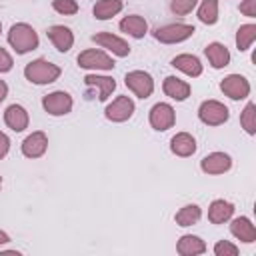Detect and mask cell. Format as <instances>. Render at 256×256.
I'll return each mask as SVG.
<instances>
[{
  "label": "cell",
  "instance_id": "6da1fadb",
  "mask_svg": "<svg viewBox=\"0 0 256 256\" xmlns=\"http://www.w3.org/2000/svg\"><path fill=\"white\" fill-rule=\"evenodd\" d=\"M8 44L14 48L16 54H26L30 50H36L40 40H38L36 30L30 24L18 22V24H12V28L8 32Z\"/></svg>",
  "mask_w": 256,
  "mask_h": 256
},
{
  "label": "cell",
  "instance_id": "7a4b0ae2",
  "mask_svg": "<svg viewBox=\"0 0 256 256\" xmlns=\"http://www.w3.org/2000/svg\"><path fill=\"white\" fill-rule=\"evenodd\" d=\"M60 74H62L60 66L52 64V62H48V60H44V58L32 60V62H28V64L24 66V76H26V80L32 82V84H38V86L56 82V80L60 78Z\"/></svg>",
  "mask_w": 256,
  "mask_h": 256
},
{
  "label": "cell",
  "instance_id": "3957f363",
  "mask_svg": "<svg viewBox=\"0 0 256 256\" xmlns=\"http://www.w3.org/2000/svg\"><path fill=\"white\" fill-rule=\"evenodd\" d=\"M196 32V28L192 24H184V22H174V24H166L154 30V38L162 44H178L188 40L192 34Z\"/></svg>",
  "mask_w": 256,
  "mask_h": 256
},
{
  "label": "cell",
  "instance_id": "277c9868",
  "mask_svg": "<svg viewBox=\"0 0 256 256\" xmlns=\"http://www.w3.org/2000/svg\"><path fill=\"white\" fill-rule=\"evenodd\" d=\"M198 118L206 126H220L230 118V110L218 100H204L198 108Z\"/></svg>",
  "mask_w": 256,
  "mask_h": 256
},
{
  "label": "cell",
  "instance_id": "5b68a950",
  "mask_svg": "<svg viewBox=\"0 0 256 256\" xmlns=\"http://www.w3.org/2000/svg\"><path fill=\"white\" fill-rule=\"evenodd\" d=\"M124 84L128 86V90L134 92V96H138L142 100L150 98L152 92H154V80L144 70H132V72H128L124 76Z\"/></svg>",
  "mask_w": 256,
  "mask_h": 256
},
{
  "label": "cell",
  "instance_id": "8992f818",
  "mask_svg": "<svg viewBox=\"0 0 256 256\" xmlns=\"http://www.w3.org/2000/svg\"><path fill=\"white\" fill-rule=\"evenodd\" d=\"M76 62H78L80 68H86V70H112L116 66L114 60L106 52L94 50V48H88V50L80 52Z\"/></svg>",
  "mask_w": 256,
  "mask_h": 256
},
{
  "label": "cell",
  "instance_id": "52a82bcc",
  "mask_svg": "<svg viewBox=\"0 0 256 256\" xmlns=\"http://www.w3.org/2000/svg\"><path fill=\"white\" fill-rule=\"evenodd\" d=\"M148 120H150V126L158 132H164L168 128L174 126L176 122V112L174 108L168 104V102H156L152 108H150V114H148Z\"/></svg>",
  "mask_w": 256,
  "mask_h": 256
},
{
  "label": "cell",
  "instance_id": "ba28073f",
  "mask_svg": "<svg viewBox=\"0 0 256 256\" xmlns=\"http://www.w3.org/2000/svg\"><path fill=\"white\" fill-rule=\"evenodd\" d=\"M72 96L64 90H56V92H50L42 98V108L50 114V116H64L72 110Z\"/></svg>",
  "mask_w": 256,
  "mask_h": 256
},
{
  "label": "cell",
  "instance_id": "9c48e42d",
  "mask_svg": "<svg viewBox=\"0 0 256 256\" xmlns=\"http://www.w3.org/2000/svg\"><path fill=\"white\" fill-rule=\"evenodd\" d=\"M134 110H136V106L130 96H118L104 108V116L110 122H126L128 118H132Z\"/></svg>",
  "mask_w": 256,
  "mask_h": 256
},
{
  "label": "cell",
  "instance_id": "30bf717a",
  "mask_svg": "<svg viewBox=\"0 0 256 256\" xmlns=\"http://www.w3.org/2000/svg\"><path fill=\"white\" fill-rule=\"evenodd\" d=\"M220 90L230 100H244L250 94V82L242 74H228L220 82Z\"/></svg>",
  "mask_w": 256,
  "mask_h": 256
},
{
  "label": "cell",
  "instance_id": "8fae6325",
  "mask_svg": "<svg viewBox=\"0 0 256 256\" xmlns=\"http://www.w3.org/2000/svg\"><path fill=\"white\" fill-rule=\"evenodd\" d=\"M232 168V158L226 152H210L200 160V170L210 176L224 174Z\"/></svg>",
  "mask_w": 256,
  "mask_h": 256
},
{
  "label": "cell",
  "instance_id": "7c38bea8",
  "mask_svg": "<svg viewBox=\"0 0 256 256\" xmlns=\"http://www.w3.org/2000/svg\"><path fill=\"white\" fill-rule=\"evenodd\" d=\"M92 42H96L98 46L110 50L112 54H116L120 58H124V56L130 54V44L124 38H120V36H116L112 32H98V34L92 36Z\"/></svg>",
  "mask_w": 256,
  "mask_h": 256
},
{
  "label": "cell",
  "instance_id": "4fadbf2b",
  "mask_svg": "<svg viewBox=\"0 0 256 256\" xmlns=\"http://www.w3.org/2000/svg\"><path fill=\"white\" fill-rule=\"evenodd\" d=\"M46 148H48V136L42 130L28 134L22 142V154L26 158H40V156H44Z\"/></svg>",
  "mask_w": 256,
  "mask_h": 256
},
{
  "label": "cell",
  "instance_id": "5bb4252c",
  "mask_svg": "<svg viewBox=\"0 0 256 256\" xmlns=\"http://www.w3.org/2000/svg\"><path fill=\"white\" fill-rule=\"evenodd\" d=\"M46 36L50 38V42L54 44V48L58 52H68L74 44V34L68 26H62V24H54L46 30Z\"/></svg>",
  "mask_w": 256,
  "mask_h": 256
},
{
  "label": "cell",
  "instance_id": "9a60e30c",
  "mask_svg": "<svg viewBox=\"0 0 256 256\" xmlns=\"http://www.w3.org/2000/svg\"><path fill=\"white\" fill-rule=\"evenodd\" d=\"M4 122H6V126H8L10 130L22 132V130L28 128L30 118H28V112H26L24 106H20V104H10V106L4 110Z\"/></svg>",
  "mask_w": 256,
  "mask_h": 256
},
{
  "label": "cell",
  "instance_id": "2e32d148",
  "mask_svg": "<svg viewBox=\"0 0 256 256\" xmlns=\"http://www.w3.org/2000/svg\"><path fill=\"white\" fill-rule=\"evenodd\" d=\"M162 90H164V94L168 98H172L176 102H182V100H186L190 96L192 88H190V84L186 80H180L176 76H166L164 82H162Z\"/></svg>",
  "mask_w": 256,
  "mask_h": 256
},
{
  "label": "cell",
  "instance_id": "e0dca14e",
  "mask_svg": "<svg viewBox=\"0 0 256 256\" xmlns=\"http://www.w3.org/2000/svg\"><path fill=\"white\" fill-rule=\"evenodd\" d=\"M170 150H172V154H176L180 158H188L196 152V140L188 132H178L170 140Z\"/></svg>",
  "mask_w": 256,
  "mask_h": 256
},
{
  "label": "cell",
  "instance_id": "ac0fdd59",
  "mask_svg": "<svg viewBox=\"0 0 256 256\" xmlns=\"http://www.w3.org/2000/svg\"><path fill=\"white\" fill-rule=\"evenodd\" d=\"M230 232L232 236H236L240 242H246V244H252L256 242V228L254 224L250 222V218L246 216H238L230 222Z\"/></svg>",
  "mask_w": 256,
  "mask_h": 256
},
{
  "label": "cell",
  "instance_id": "d6986e66",
  "mask_svg": "<svg viewBox=\"0 0 256 256\" xmlns=\"http://www.w3.org/2000/svg\"><path fill=\"white\" fill-rule=\"evenodd\" d=\"M204 54H206L210 66L216 68V70H220V68L230 64V50L224 44H220V42H210L204 48Z\"/></svg>",
  "mask_w": 256,
  "mask_h": 256
},
{
  "label": "cell",
  "instance_id": "ffe728a7",
  "mask_svg": "<svg viewBox=\"0 0 256 256\" xmlns=\"http://www.w3.org/2000/svg\"><path fill=\"white\" fill-rule=\"evenodd\" d=\"M84 84H86V86H94V88H98V92H100L98 100H100V102H106V100L110 98V94L116 90V80L110 78V76L86 74V76H84Z\"/></svg>",
  "mask_w": 256,
  "mask_h": 256
},
{
  "label": "cell",
  "instance_id": "44dd1931",
  "mask_svg": "<svg viewBox=\"0 0 256 256\" xmlns=\"http://www.w3.org/2000/svg\"><path fill=\"white\" fill-rule=\"evenodd\" d=\"M232 214H234V204L224 200V198L214 200L210 204V208H208V220L212 224H224V222H228L232 218Z\"/></svg>",
  "mask_w": 256,
  "mask_h": 256
},
{
  "label": "cell",
  "instance_id": "7402d4cb",
  "mask_svg": "<svg viewBox=\"0 0 256 256\" xmlns=\"http://www.w3.org/2000/svg\"><path fill=\"white\" fill-rule=\"evenodd\" d=\"M176 252L180 256H198L202 252H206V242L200 236L194 234H184L178 244H176Z\"/></svg>",
  "mask_w": 256,
  "mask_h": 256
},
{
  "label": "cell",
  "instance_id": "603a6c76",
  "mask_svg": "<svg viewBox=\"0 0 256 256\" xmlns=\"http://www.w3.org/2000/svg\"><path fill=\"white\" fill-rule=\"evenodd\" d=\"M172 66L176 70L184 72L186 76H192V78L202 74V64H200L198 56H194V54H178V56H174L172 58Z\"/></svg>",
  "mask_w": 256,
  "mask_h": 256
},
{
  "label": "cell",
  "instance_id": "cb8c5ba5",
  "mask_svg": "<svg viewBox=\"0 0 256 256\" xmlns=\"http://www.w3.org/2000/svg\"><path fill=\"white\" fill-rule=\"evenodd\" d=\"M120 30L132 38H144V34L148 32V22L138 14H130L120 20Z\"/></svg>",
  "mask_w": 256,
  "mask_h": 256
},
{
  "label": "cell",
  "instance_id": "d4e9b609",
  "mask_svg": "<svg viewBox=\"0 0 256 256\" xmlns=\"http://www.w3.org/2000/svg\"><path fill=\"white\" fill-rule=\"evenodd\" d=\"M122 0H98L92 8V14L96 20H108L112 16H116L122 10Z\"/></svg>",
  "mask_w": 256,
  "mask_h": 256
},
{
  "label": "cell",
  "instance_id": "484cf974",
  "mask_svg": "<svg viewBox=\"0 0 256 256\" xmlns=\"http://www.w3.org/2000/svg\"><path fill=\"white\" fill-rule=\"evenodd\" d=\"M200 216H202V210H200L198 204H186V206H182V208L176 212L174 220H176L178 226H184V228H186V226L196 224V222L200 220Z\"/></svg>",
  "mask_w": 256,
  "mask_h": 256
},
{
  "label": "cell",
  "instance_id": "4316f807",
  "mask_svg": "<svg viewBox=\"0 0 256 256\" xmlns=\"http://www.w3.org/2000/svg\"><path fill=\"white\" fill-rule=\"evenodd\" d=\"M256 40V24H242L238 30H236V48L240 52H246L252 42Z\"/></svg>",
  "mask_w": 256,
  "mask_h": 256
},
{
  "label": "cell",
  "instance_id": "83f0119b",
  "mask_svg": "<svg viewBox=\"0 0 256 256\" xmlns=\"http://www.w3.org/2000/svg\"><path fill=\"white\" fill-rule=\"evenodd\" d=\"M198 20L202 24H216L218 22V0H202L198 6Z\"/></svg>",
  "mask_w": 256,
  "mask_h": 256
},
{
  "label": "cell",
  "instance_id": "f1b7e54d",
  "mask_svg": "<svg viewBox=\"0 0 256 256\" xmlns=\"http://www.w3.org/2000/svg\"><path fill=\"white\" fill-rule=\"evenodd\" d=\"M240 126L246 130V134H256V106L254 102H248L246 108L240 112Z\"/></svg>",
  "mask_w": 256,
  "mask_h": 256
},
{
  "label": "cell",
  "instance_id": "f546056e",
  "mask_svg": "<svg viewBox=\"0 0 256 256\" xmlns=\"http://www.w3.org/2000/svg\"><path fill=\"white\" fill-rule=\"evenodd\" d=\"M198 0H170V10L176 16H186L196 8Z\"/></svg>",
  "mask_w": 256,
  "mask_h": 256
},
{
  "label": "cell",
  "instance_id": "4dcf8cb0",
  "mask_svg": "<svg viewBox=\"0 0 256 256\" xmlns=\"http://www.w3.org/2000/svg\"><path fill=\"white\" fill-rule=\"evenodd\" d=\"M52 8H54L58 14L72 16V14L78 12V2H76V0H52Z\"/></svg>",
  "mask_w": 256,
  "mask_h": 256
},
{
  "label": "cell",
  "instance_id": "1f68e13d",
  "mask_svg": "<svg viewBox=\"0 0 256 256\" xmlns=\"http://www.w3.org/2000/svg\"><path fill=\"white\" fill-rule=\"evenodd\" d=\"M214 254L216 256H238V246L228 240H220L214 244Z\"/></svg>",
  "mask_w": 256,
  "mask_h": 256
},
{
  "label": "cell",
  "instance_id": "d6a6232c",
  "mask_svg": "<svg viewBox=\"0 0 256 256\" xmlns=\"http://www.w3.org/2000/svg\"><path fill=\"white\" fill-rule=\"evenodd\" d=\"M12 66H14L12 56L6 52V48H2V46H0V72H10V70H12Z\"/></svg>",
  "mask_w": 256,
  "mask_h": 256
},
{
  "label": "cell",
  "instance_id": "836d02e7",
  "mask_svg": "<svg viewBox=\"0 0 256 256\" xmlns=\"http://www.w3.org/2000/svg\"><path fill=\"white\" fill-rule=\"evenodd\" d=\"M240 12L248 18H254L256 16V0H244L240 4Z\"/></svg>",
  "mask_w": 256,
  "mask_h": 256
},
{
  "label": "cell",
  "instance_id": "e575fe53",
  "mask_svg": "<svg viewBox=\"0 0 256 256\" xmlns=\"http://www.w3.org/2000/svg\"><path fill=\"white\" fill-rule=\"evenodd\" d=\"M8 150H10V138L4 132H0V160L8 154Z\"/></svg>",
  "mask_w": 256,
  "mask_h": 256
},
{
  "label": "cell",
  "instance_id": "d590c367",
  "mask_svg": "<svg viewBox=\"0 0 256 256\" xmlns=\"http://www.w3.org/2000/svg\"><path fill=\"white\" fill-rule=\"evenodd\" d=\"M8 96V86L4 80H0V102H4V98Z\"/></svg>",
  "mask_w": 256,
  "mask_h": 256
},
{
  "label": "cell",
  "instance_id": "8d00e7d4",
  "mask_svg": "<svg viewBox=\"0 0 256 256\" xmlns=\"http://www.w3.org/2000/svg\"><path fill=\"white\" fill-rule=\"evenodd\" d=\"M6 242H10V236H8L4 230H0V246H2V244H6Z\"/></svg>",
  "mask_w": 256,
  "mask_h": 256
},
{
  "label": "cell",
  "instance_id": "74e56055",
  "mask_svg": "<svg viewBox=\"0 0 256 256\" xmlns=\"http://www.w3.org/2000/svg\"><path fill=\"white\" fill-rule=\"evenodd\" d=\"M0 188H2V176H0Z\"/></svg>",
  "mask_w": 256,
  "mask_h": 256
},
{
  "label": "cell",
  "instance_id": "f35d334b",
  "mask_svg": "<svg viewBox=\"0 0 256 256\" xmlns=\"http://www.w3.org/2000/svg\"><path fill=\"white\" fill-rule=\"evenodd\" d=\"M0 32H2V24H0Z\"/></svg>",
  "mask_w": 256,
  "mask_h": 256
}]
</instances>
